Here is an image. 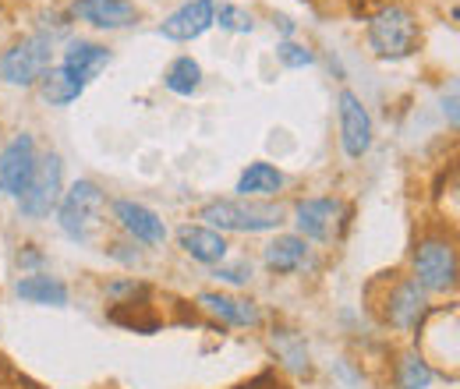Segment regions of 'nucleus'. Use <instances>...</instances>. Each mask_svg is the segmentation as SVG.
Segmentation results:
<instances>
[{"label":"nucleus","instance_id":"f257e3e1","mask_svg":"<svg viewBox=\"0 0 460 389\" xmlns=\"http://www.w3.org/2000/svg\"><path fill=\"white\" fill-rule=\"evenodd\" d=\"M103 217H107V199L100 191V184L93 181H75L64 195H60L58 206V223L60 234L78 241V244H93L103 230Z\"/></svg>","mask_w":460,"mask_h":389},{"label":"nucleus","instance_id":"f03ea898","mask_svg":"<svg viewBox=\"0 0 460 389\" xmlns=\"http://www.w3.org/2000/svg\"><path fill=\"white\" fill-rule=\"evenodd\" d=\"M199 220L213 230H230V234H262V230H277L284 223V209L273 202H259V199H213L202 206Z\"/></svg>","mask_w":460,"mask_h":389},{"label":"nucleus","instance_id":"7ed1b4c3","mask_svg":"<svg viewBox=\"0 0 460 389\" xmlns=\"http://www.w3.org/2000/svg\"><path fill=\"white\" fill-rule=\"evenodd\" d=\"M418 43H421V29L414 14L401 4H383L368 18V50L379 60H403L418 50Z\"/></svg>","mask_w":460,"mask_h":389},{"label":"nucleus","instance_id":"20e7f679","mask_svg":"<svg viewBox=\"0 0 460 389\" xmlns=\"http://www.w3.org/2000/svg\"><path fill=\"white\" fill-rule=\"evenodd\" d=\"M414 283L425 294H447L457 287V248L450 237H421L414 244Z\"/></svg>","mask_w":460,"mask_h":389},{"label":"nucleus","instance_id":"39448f33","mask_svg":"<svg viewBox=\"0 0 460 389\" xmlns=\"http://www.w3.org/2000/svg\"><path fill=\"white\" fill-rule=\"evenodd\" d=\"M50 67H54V40L50 36H29L0 54V78L14 89L40 85Z\"/></svg>","mask_w":460,"mask_h":389},{"label":"nucleus","instance_id":"423d86ee","mask_svg":"<svg viewBox=\"0 0 460 389\" xmlns=\"http://www.w3.org/2000/svg\"><path fill=\"white\" fill-rule=\"evenodd\" d=\"M60 195H64V164L58 153H47L36 164V173L25 184V191L18 195V213L25 220H43L60 206Z\"/></svg>","mask_w":460,"mask_h":389},{"label":"nucleus","instance_id":"0eeeda50","mask_svg":"<svg viewBox=\"0 0 460 389\" xmlns=\"http://www.w3.org/2000/svg\"><path fill=\"white\" fill-rule=\"evenodd\" d=\"M425 319H429V294L414 283V277L394 279L390 294L383 297V323L401 333H414L425 326Z\"/></svg>","mask_w":460,"mask_h":389},{"label":"nucleus","instance_id":"6e6552de","mask_svg":"<svg viewBox=\"0 0 460 389\" xmlns=\"http://www.w3.org/2000/svg\"><path fill=\"white\" fill-rule=\"evenodd\" d=\"M36 164H40V156H36V138H32L29 131L14 135V138L0 149V191H4V195H22L25 184L32 181V173H36Z\"/></svg>","mask_w":460,"mask_h":389},{"label":"nucleus","instance_id":"1a4fd4ad","mask_svg":"<svg viewBox=\"0 0 460 389\" xmlns=\"http://www.w3.org/2000/svg\"><path fill=\"white\" fill-rule=\"evenodd\" d=\"M337 113H341V146L347 160H361L372 149V117L365 111L361 96L344 89L337 96Z\"/></svg>","mask_w":460,"mask_h":389},{"label":"nucleus","instance_id":"9d476101","mask_svg":"<svg viewBox=\"0 0 460 389\" xmlns=\"http://www.w3.org/2000/svg\"><path fill=\"white\" fill-rule=\"evenodd\" d=\"M341 213H344V206L337 199H301V202H294L297 237H305V241H333Z\"/></svg>","mask_w":460,"mask_h":389},{"label":"nucleus","instance_id":"9b49d317","mask_svg":"<svg viewBox=\"0 0 460 389\" xmlns=\"http://www.w3.org/2000/svg\"><path fill=\"white\" fill-rule=\"evenodd\" d=\"M213 11H217V0H188L160 25V36L171 43H191L213 29Z\"/></svg>","mask_w":460,"mask_h":389},{"label":"nucleus","instance_id":"f8f14e48","mask_svg":"<svg viewBox=\"0 0 460 389\" xmlns=\"http://www.w3.org/2000/svg\"><path fill=\"white\" fill-rule=\"evenodd\" d=\"M71 18L93 25V29H128L138 22V7L131 0H71Z\"/></svg>","mask_w":460,"mask_h":389},{"label":"nucleus","instance_id":"ddd939ff","mask_svg":"<svg viewBox=\"0 0 460 389\" xmlns=\"http://www.w3.org/2000/svg\"><path fill=\"white\" fill-rule=\"evenodd\" d=\"M114 220L135 237V241H142V244H149V248H160L164 241H167V223L160 220L149 206H142V202H131V199H117L114 202Z\"/></svg>","mask_w":460,"mask_h":389},{"label":"nucleus","instance_id":"4468645a","mask_svg":"<svg viewBox=\"0 0 460 389\" xmlns=\"http://www.w3.org/2000/svg\"><path fill=\"white\" fill-rule=\"evenodd\" d=\"M177 244L184 255H191L195 262H206V266H217L227 259V237L206 223H184L177 230Z\"/></svg>","mask_w":460,"mask_h":389},{"label":"nucleus","instance_id":"2eb2a0df","mask_svg":"<svg viewBox=\"0 0 460 389\" xmlns=\"http://www.w3.org/2000/svg\"><path fill=\"white\" fill-rule=\"evenodd\" d=\"M199 308L209 312L213 319H220L224 326H259L262 315L255 308V301H244V297H234V294H220V290H202L199 294Z\"/></svg>","mask_w":460,"mask_h":389},{"label":"nucleus","instance_id":"dca6fc26","mask_svg":"<svg viewBox=\"0 0 460 389\" xmlns=\"http://www.w3.org/2000/svg\"><path fill=\"white\" fill-rule=\"evenodd\" d=\"M107 64H111V50L100 47V43H89V40H75V43L64 50V60H60V67H64L71 78H78L82 85H89Z\"/></svg>","mask_w":460,"mask_h":389},{"label":"nucleus","instance_id":"f3484780","mask_svg":"<svg viewBox=\"0 0 460 389\" xmlns=\"http://www.w3.org/2000/svg\"><path fill=\"white\" fill-rule=\"evenodd\" d=\"M305 255H308L305 237H297V234H280V237H273V241L266 244L262 262H266V270H270V273H277V277H290V273H297V270H301Z\"/></svg>","mask_w":460,"mask_h":389},{"label":"nucleus","instance_id":"a211bd4d","mask_svg":"<svg viewBox=\"0 0 460 389\" xmlns=\"http://www.w3.org/2000/svg\"><path fill=\"white\" fill-rule=\"evenodd\" d=\"M284 188V173L273 164H248L237 177V195L241 199H273Z\"/></svg>","mask_w":460,"mask_h":389},{"label":"nucleus","instance_id":"6ab92c4d","mask_svg":"<svg viewBox=\"0 0 460 389\" xmlns=\"http://www.w3.org/2000/svg\"><path fill=\"white\" fill-rule=\"evenodd\" d=\"M18 297L29 305H47V308H64L67 305V287L58 277L47 273H29L25 279H18Z\"/></svg>","mask_w":460,"mask_h":389},{"label":"nucleus","instance_id":"aec40b11","mask_svg":"<svg viewBox=\"0 0 460 389\" xmlns=\"http://www.w3.org/2000/svg\"><path fill=\"white\" fill-rule=\"evenodd\" d=\"M40 93H43V100H47L50 107H67V103H75V100L85 93V85H82L78 78H71L64 67H50V71L43 75V82H40Z\"/></svg>","mask_w":460,"mask_h":389},{"label":"nucleus","instance_id":"412c9836","mask_svg":"<svg viewBox=\"0 0 460 389\" xmlns=\"http://www.w3.org/2000/svg\"><path fill=\"white\" fill-rule=\"evenodd\" d=\"M164 85L171 89L173 96H195L199 85H202V64L195 57H177L167 75H164Z\"/></svg>","mask_w":460,"mask_h":389},{"label":"nucleus","instance_id":"4be33fe9","mask_svg":"<svg viewBox=\"0 0 460 389\" xmlns=\"http://www.w3.org/2000/svg\"><path fill=\"white\" fill-rule=\"evenodd\" d=\"M432 379H436V372L418 350L401 354V361H397V389H429Z\"/></svg>","mask_w":460,"mask_h":389},{"label":"nucleus","instance_id":"5701e85b","mask_svg":"<svg viewBox=\"0 0 460 389\" xmlns=\"http://www.w3.org/2000/svg\"><path fill=\"white\" fill-rule=\"evenodd\" d=\"M270 343L284 358V365H288L290 372H305L308 368V347H305V340L294 333V330H273Z\"/></svg>","mask_w":460,"mask_h":389},{"label":"nucleus","instance_id":"b1692460","mask_svg":"<svg viewBox=\"0 0 460 389\" xmlns=\"http://www.w3.org/2000/svg\"><path fill=\"white\" fill-rule=\"evenodd\" d=\"M213 25L227 29V32H252V29H255V18H252L244 7H237V4H217Z\"/></svg>","mask_w":460,"mask_h":389},{"label":"nucleus","instance_id":"393cba45","mask_svg":"<svg viewBox=\"0 0 460 389\" xmlns=\"http://www.w3.org/2000/svg\"><path fill=\"white\" fill-rule=\"evenodd\" d=\"M277 60L290 67V71H301V67H312L315 64V54L305 47V43H294V40H284L280 47H277Z\"/></svg>","mask_w":460,"mask_h":389},{"label":"nucleus","instance_id":"a878e982","mask_svg":"<svg viewBox=\"0 0 460 389\" xmlns=\"http://www.w3.org/2000/svg\"><path fill=\"white\" fill-rule=\"evenodd\" d=\"M213 277L230 283V287H241V283H248V279H252V262H248V259H237V262H230V266L217 262Z\"/></svg>","mask_w":460,"mask_h":389},{"label":"nucleus","instance_id":"bb28decb","mask_svg":"<svg viewBox=\"0 0 460 389\" xmlns=\"http://www.w3.org/2000/svg\"><path fill=\"white\" fill-rule=\"evenodd\" d=\"M443 113H447V124L457 131V124H460V117H457V82L450 85V93L443 96Z\"/></svg>","mask_w":460,"mask_h":389},{"label":"nucleus","instance_id":"cd10ccee","mask_svg":"<svg viewBox=\"0 0 460 389\" xmlns=\"http://www.w3.org/2000/svg\"><path fill=\"white\" fill-rule=\"evenodd\" d=\"M142 290H146V287L135 283V279H120V283H111V287H107L111 297H117V294H142Z\"/></svg>","mask_w":460,"mask_h":389},{"label":"nucleus","instance_id":"c85d7f7f","mask_svg":"<svg viewBox=\"0 0 460 389\" xmlns=\"http://www.w3.org/2000/svg\"><path fill=\"white\" fill-rule=\"evenodd\" d=\"M43 262V255L40 252H32V244H29V252H22L18 255V266H40Z\"/></svg>","mask_w":460,"mask_h":389}]
</instances>
